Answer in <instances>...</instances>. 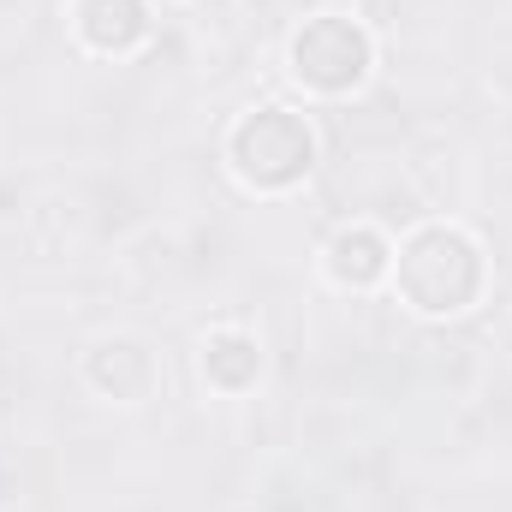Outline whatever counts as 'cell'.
I'll list each match as a JSON object with an SVG mask.
<instances>
[{
	"label": "cell",
	"instance_id": "5b68a950",
	"mask_svg": "<svg viewBox=\"0 0 512 512\" xmlns=\"http://www.w3.org/2000/svg\"><path fill=\"white\" fill-rule=\"evenodd\" d=\"M328 268H334V280H346V286H370V280L387 274V245L370 227H346V233L328 245Z\"/></svg>",
	"mask_w": 512,
	"mask_h": 512
},
{
	"label": "cell",
	"instance_id": "6da1fadb",
	"mask_svg": "<svg viewBox=\"0 0 512 512\" xmlns=\"http://www.w3.org/2000/svg\"><path fill=\"white\" fill-rule=\"evenodd\" d=\"M399 292L423 316H453L483 292V256L459 227H423L399 245Z\"/></svg>",
	"mask_w": 512,
	"mask_h": 512
},
{
	"label": "cell",
	"instance_id": "7a4b0ae2",
	"mask_svg": "<svg viewBox=\"0 0 512 512\" xmlns=\"http://www.w3.org/2000/svg\"><path fill=\"white\" fill-rule=\"evenodd\" d=\"M310 161H316V137L292 108H256L233 131V167L256 191H280V185L304 179Z\"/></svg>",
	"mask_w": 512,
	"mask_h": 512
},
{
	"label": "cell",
	"instance_id": "52a82bcc",
	"mask_svg": "<svg viewBox=\"0 0 512 512\" xmlns=\"http://www.w3.org/2000/svg\"><path fill=\"white\" fill-rule=\"evenodd\" d=\"M256 364H262L256 358V340H245V334H215L209 352H203V370H209L215 387H251Z\"/></svg>",
	"mask_w": 512,
	"mask_h": 512
},
{
	"label": "cell",
	"instance_id": "277c9868",
	"mask_svg": "<svg viewBox=\"0 0 512 512\" xmlns=\"http://www.w3.org/2000/svg\"><path fill=\"white\" fill-rule=\"evenodd\" d=\"M78 30H84L90 48L126 54L131 42H143L149 12H143V0H78Z\"/></svg>",
	"mask_w": 512,
	"mask_h": 512
},
{
	"label": "cell",
	"instance_id": "8992f818",
	"mask_svg": "<svg viewBox=\"0 0 512 512\" xmlns=\"http://www.w3.org/2000/svg\"><path fill=\"white\" fill-rule=\"evenodd\" d=\"M90 376H96V387H108L114 399H137L149 387V358L131 340H114V346H102L90 358Z\"/></svg>",
	"mask_w": 512,
	"mask_h": 512
},
{
	"label": "cell",
	"instance_id": "3957f363",
	"mask_svg": "<svg viewBox=\"0 0 512 512\" xmlns=\"http://www.w3.org/2000/svg\"><path fill=\"white\" fill-rule=\"evenodd\" d=\"M292 72H298L310 90L340 96V90H352V84L370 72V36H364L352 18L322 12V18H310V24L292 36Z\"/></svg>",
	"mask_w": 512,
	"mask_h": 512
}]
</instances>
